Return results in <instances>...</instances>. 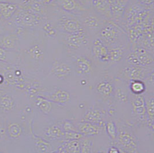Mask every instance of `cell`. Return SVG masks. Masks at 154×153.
Instances as JSON below:
<instances>
[{
	"label": "cell",
	"mask_w": 154,
	"mask_h": 153,
	"mask_svg": "<svg viewBox=\"0 0 154 153\" xmlns=\"http://www.w3.org/2000/svg\"><path fill=\"white\" fill-rule=\"evenodd\" d=\"M99 38L107 46L111 47L120 44L126 36L125 33L119 26L112 20H107L99 32Z\"/></svg>",
	"instance_id": "obj_1"
},
{
	"label": "cell",
	"mask_w": 154,
	"mask_h": 153,
	"mask_svg": "<svg viewBox=\"0 0 154 153\" xmlns=\"http://www.w3.org/2000/svg\"><path fill=\"white\" fill-rule=\"evenodd\" d=\"M79 19L88 35L99 34L107 21L91 8H88Z\"/></svg>",
	"instance_id": "obj_2"
},
{
	"label": "cell",
	"mask_w": 154,
	"mask_h": 153,
	"mask_svg": "<svg viewBox=\"0 0 154 153\" xmlns=\"http://www.w3.org/2000/svg\"><path fill=\"white\" fill-rule=\"evenodd\" d=\"M56 29L62 34H76L86 31L79 19L71 14H62L57 22Z\"/></svg>",
	"instance_id": "obj_3"
},
{
	"label": "cell",
	"mask_w": 154,
	"mask_h": 153,
	"mask_svg": "<svg viewBox=\"0 0 154 153\" xmlns=\"http://www.w3.org/2000/svg\"><path fill=\"white\" fill-rule=\"evenodd\" d=\"M88 36L86 31L72 34H62V43L68 51H76L88 44Z\"/></svg>",
	"instance_id": "obj_4"
},
{
	"label": "cell",
	"mask_w": 154,
	"mask_h": 153,
	"mask_svg": "<svg viewBox=\"0 0 154 153\" xmlns=\"http://www.w3.org/2000/svg\"><path fill=\"white\" fill-rule=\"evenodd\" d=\"M54 3L66 14L78 18L89 8L83 0H56Z\"/></svg>",
	"instance_id": "obj_5"
},
{
	"label": "cell",
	"mask_w": 154,
	"mask_h": 153,
	"mask_svg": "<svg viewBox=\"0 0 154 153\" xmlns=\"http://www.w3.org/2000/svg\"><path fill=\"white\" fill-rule=\"evenodd\" d=\"M72 59L77 74L80 76L90 74L93 69V63L91 59L83 54L73 56Z\"/></svg>",
	"instance_id": "obj_6"
},
{
	"label": "cell",
	"mask_w": 154,
	"mask_h": 153,
	"mask_svg": "<svg viewBox=\"0 0 154 153\" xmlns=\"http://www.w3.org/2000/svg\"><path fill=\"white\" fill-rule=\"evenodd\" d=\"M91 54L94 58L102 62H109V49L99 37L93 40L91 46Z\"/></svg>",
	"instance_id": "obj_7"
},
{
	"label": "cell",
	"mask_w": 154,
	"mask_h": 153,
	"mask_svg": "<svg viewBox=\"0 0 154 153\" xmlns=\"http://www.w3.org/2000/svg\"><path fill=\"white\" fill-rule=\"evenodd\" d=\"M117 138L119 145L130 153H138L137 142L131 133L122 131L117 134Z\"/></svg>",
	"instance_id": "obj_8"
},
{
	"label": "cell",
	"mask_w": 154,
	"mask_h": 153,
	"mask_svg": "<svg viewBox=\"0 0 154 153\" xmlns=\"http://www.w3.org/2000/svg\"><path fill=\"white\" fill-rule=\"evenodd\" d=\"M72 69L70 65L59 59L55 60L51 66L50 73L59 80H65L70 76Z\"/></svg>",
	"instance_id": "obj_9"
},
{
	"label": "cell",
	"mask_w": 154,
	"mask_h": 153,
	"mask_svg": "<svg viewBox=\"0 0 154 153\" xmlns=\"http://www.w3.org/2000/svg\"><path fill=\"white\" fill-rule=\"evenodd\" d=\"M147 69L145 67L131 65L126 66L122 71V74L127 80L132 81H143L147 76Z\"/></svg>",
	"instance_id": "obj_10"
},
{
	"label": "cell",
	"mask_w": 154,
	"mask_h": 153,
	"mask_svg": "<svg viewBox=\"0 0 154 153\" xmlns=\"http://www.w3.org/2000/svg\"><path fill=\"white\" fill-rule=\"evenodd\" d=\"M129 0H108L112 15V20L116 22L120 20L126 9Z\"/></svg>",
	"instance_id": "obj_11"
},
{
	"label": "cell",
	"mask_w": 154,
	"mask_h": 153,
	"mask_svg": "<svg viewBox=\"0 0 154 153\" xmlns=\"http://www.w3.org/2000/svg\"><path fill=\"white\" fill-rule=\"evenodd\" d=\"M90 7L106 20H112L110 8L108 0H90Z\"/></svg>",
	"instance_id": "obj_12"
},
{
	"label": "cell",
	"mask_w": 154,
	"mask_h": 153,
	"mask_svg": "<svg viewBox=\"0 0 154 153\" xmlns=\"http://www.w3.org/2000/svg\"><path fill=\"white\" fill-rule=\"evenodd\" d=\"M126 45L120 44L108 47L109 62L111 63H119L126 56Z\"/></svg>",
	"instance_id": "obj_13"
},
{
	"label": "cell",
	"mask_w": 154,
	"mask_h": 153,
	"mask_svg": "<svg viewBox=\"0 0 154 153\" xmlns=\"http://www.w3.org/2000/svg\"><path fill=\"white\" fill-rule=\"evenodd\" d=\"M78 131L83 136H94L100 133V126L91 123L82 121L77 124Z\"/></svg>",
	"instance_id": "obj_14"
},
{
	"label": "cell",
	"mask_w": 154,
	"mask_h": 153,
	"mask_svg": "<svg viewBox=\"0 0 154 153\" xmlns=\"http://www.w3.org/2000/svg\"><path fill=\"white\" fill-rule=\"evenodd\" d=\"M83 121L100 127L103 123V115L102 112L99 110L90 109L85 112Z\"/></svg>",
	"instance_id": "obj_15"
},
{
	"label": "cell",
	"mask_w": 154,
	"mask_h": 153,
	"mask_svg": "<svg viewBox=\"0 0 154 153\" xmlns=\"http://www.w3.org/2000/svg\"><path fill=\"white\" fill-rule=\"evenodd\" d=\"M133 113L139 116H144L146 114L145 98L141 94H135L132 101Z\"/></svg>",
	"instance_id": "obj_16"
},
{
	"label": "cell",
	"mask_w": 154,
	"mask_h": 153,
	"mask_svg": "<svg viewBox=\"0 0 154 153\" xmlns=\"http://www.w3.org/2000/svg\"><path fill=\"white\" fill-rule=\"evenodd\" d=\"M70 99V93L64 89H58L53 93H51L49 100L51 102H54L60 104L67 103Z\"/></svg>",
	"instance_id": "obj_17"
},
{
	"label": "cell",
	"mask_w": 154,
	"mask_h": 153,
	"mask_svg": "<svg viewBox=\"0 0 154 153\" xmlns=\"http://www.w3.org/2000/svg\"><path fill=\"white\" fill-rule=\"evenodd\" d=\"M133 52L137 56L140 66L146 67L153 64V57L148 52L147 50L142 48H137Z\"/></svg>",
	"instance_id": "obj_18"
},
{
	"label": "cell",
	"mask_w": 154,
	"mask_h": 153,
	"mask_svg": "<svg viewBox=\"0 0 154 153\" xmlns=\"http://www.w3.org/2000/svg\"><path fill=\"white\" fill-rule=\"evenodd\" d=\"M114 86L113 84L107 80H102L96 85V91L99 94L103 96H110L114 93Z\"/></svg>",
	"instance_id": "obj_19"
},
{
	"label": "cell",
	"mask_w": 154,
	"mask_h": 153,
	"mask_svg": "<svg viewBox=\"0 0 154 153\" xmlns=\"http://www.w3.org/2000/svg\"><path fill=\"white\" fill-rule=\"evenodd\" d=\"M145 106L147 116V123L152 131L154 130V98L145 100Z\"/></svg>",
	"instance_id": "obj_20"
},
{
	"label": "cell",
	"mask_w": 154,
	"mask_h": 153,
	"mask_svg": "<svg viewBox=\"0 0 154 153\" xmlns=\"http://www.w3.org/2000/svg\"><path fill=\"white\" fill-rule=\"evenodd\" d=\"M45 135L48 139L56 140L63 138L64 132L58 125L54 124L50 126L45 130Z\"/></svg>",
	"instance_id": "obj_21"
},
{
	"label": "cell",
	"mask_w": 154,
	"mask_h": 153,
	"mask_svg": "<svg viewBox=\"0 0 154 153\" xmlns=\"http://www.w3.org/2000/svg\"><path fill=\"white\" fill-rule=\"evenodd\" d=\"M62 146L66 148L69 153H80V140H65Z\"/></svg>",
	"instance_id": "obj_22"
},
{
	"label": "cell",
	"mask_w": 154,
	"mask_h": 153,
	"mask_svg": "<svg viewBox=\"0 0 154 153\" xmlns=\"http://www.w3.org/2000/svg\"><path fill=\"white\" fill-rule=\"evenodd\" d=\"M16 5L14 4L0 3V17L4 18L11 17L16 10Z\"/></svg>",
	"instance_id": "obj_23"
},
{
	"label": "cell",
	"mask_w": 154,
	"mask_h": 153,
	"mask_svg": "<svg viewBox=\"0 0 154 153\" xmlns=\"http://www.w3.org/2000/svg\"><path fill=\"white\" fill-rule=\"evenodd\" d=\"M130 89L134 94H141L146 90V85L143 81H132L130 84Z\"/></svg>",
	"instance_id": "obj_24"
},
{
	"label": "cell",
	"mask_w": 154,
	"mask_h": 153,
	"mask_svg": "<svg viewBox=\"0 0 154 153\" xmlns=\"http://www.w3.org/2000/svg\"><path fill=\"white\" fill-rule=\"evenodd\" d=\"M37 104L44 113L49 114L52 110L51 102L47 98H39L37 100Z\"/></svg>",
	"instance_id": "obj_25"
},
{
	"label": "cell",
	"mask_w": 154,
	"mask_h": 153,
	"mask_svg": "<svg viewBox=\"0 0 154 153\" xmlns=\"http://www.w3.org/2000/svg\"><path fill=\"white\" fill-rule=\"evenodd\" d=\"M114 96L117 101L121 103H126L128 102L129 98L128 94L121 88H118L114 91Z\"/></svg>",
	"instance_id": "obj_26"
},
{
	"label": "cell",
	"mask_w": 154,
	"mask_h": 153,
	"mask_svg": "<svg viewBox=\"0 0 154 153\" xmlns=\"http://www.w3.org/2000/svg\"><path fill=\"white\" fill-rule=\"evenodd\" d=\"M106 130L108 135L112 139H117V130L115 123L112 121L107 122L106 124Z\"/></svg>",
	"instance_id": "obj_27"
},
{
	"label": "cell",
	"mask_w": 154,
	"mask_h": 153,
	"mask_svg": "<svg viewBox=\"0 0 154 153\" xmlns=\"http://www.w3.org/2000/svg\"><path fill=\"white\" fill-rule=\"evenodd\" d=\"M80 153H92V142L85 139L80 141Z\"/></svg>",
	"instance_id": "obj_28"
},
{
	"label": "cell",
	"mask_w": 154,
	"mask_h": 153,
	"mask_svg": "<svg viewBox=\"0 0 154 153\" xmlns=\"http://www.w3.org/2000/svg\"><path fill=\"white\" fill-rule=\"evenodd\" d=\"M43 30L45 34L49 37L53 38L57 35L56 28L54 27L51 23L49 21H47L44 24Z\"/></svg>",
	"instance_id": "obj_29"
},
{
	"label": "cell",
	"mask_w": 154,
	"mask_h": 153,
	"mask_svg": "<svg viewBox=\"0 0 154 153\" xmlns=\"http://www.w3.org/2000/svg\"><path fill=\"white\" fill-rule=\"evenodd\" d=\"M83 135L79 132H64L63 138L65 140H80Z\"/></svg>",
	"instance_id": "obj_30"
},
{
	"label": "cell",
	"mask_w": 154,
	"mask_h": 153,
	"mask_svg": "<svg viewBox=\"0 0 154 153\" xmlns=\"http://www.w3.org/2000/svg\"><path fill=\"white\" fill-rule=\"evenodd\" d=\"M62 130L63 132H79L77 127H76L70 121H65L63 122Z\"/></svg>",
	"instance_id": "obj_31"
},
{
	"label": "cell",
	"mask_w": 154,
	"mask_h": 153,
	"mask_svg": "<svg viewBox=\"0 0 154 153\" xmlns=\"http://www.w3.org/2000/svg\"><path fill=\"white\" fill-rule=\"evenodd\" d=\"M107 153H119V150L117 147L112 146L109 148L108 152Z\"/></svg>",
	"instance_id": "obj_32"
},
{
	"label": "cell",
	"mask_w": 154,
	"mask_h": 153,
	"mask_svg": "<svg viewBox=\"0 0 154 153\" xmlns=\"http://www.w3.org/2000/svg\"><path fill=\"white\" fill-rule=\"evenodd\" d=\"M6 56L5 51L4 49L0 48V60H5Z\"/></svg>",
	"instance_id": "obj_33"
},
{
	"label": "cell",
	"mask_w": 154,
	"mask_h": 153,
	"mask_svg": "<svg viewBox=\"0 0 154 153\" xmlns=\"http://www.w3.org/2000/svg\"><path fill=\"white\" fill-rule=\"evenodd\" d=\"M39 2L43 3V4H51L52 3H54L56 0H36Z\"/></svg>",
	"instance_id": "obj_34"
},
{
	"label": "cell",
	"mask_w": 154,
	"mask_h": 153,
	"mask_svg": "<svg viewBox=\"0 0 154 153\" xmlns=\"http://www.w3.org/2000/svg\"><path fill=\"white\" fill-rule=\"evenodd\" d=\"M141 3L146 5H151L154 3V0H139Z\"/></svg>",
	"instance_id": "obj_35"
},
{
	"label": "cell",
	"mask_w": 154,
	"mask_h": 153,
	"mask_svg": "<svg viewBox=\"0 0 154 153\" xmlns=\"http://www.w3.org/2000/svg\"><path fill=\"white\" fill-rule=\"evenodd\" d=\"M56 153H69V152L66 150L64 147L61 145L58 147V150H57Z\"/></svg>",
	"instance_id": "obj_36"
},
{
	"label": "cell",
	"mask_w": 154,
	"mask_h": 153,
	"mask_svg": "<svg viewBox=\"0 0 154 153\" xmlns=\"http://www.w3.org/2000/svg\"><path fill=\"white\" fill-rule=\"evenodd\" d=\"M92 153H107L106 152L105 150H97L95 152Z\"/></svg>",
	"instance_id": "obj_37"
},
{
	"label": "cell",
	"mask_w": 154,
	"mask_h": 153,
	"mask_svg": "<svg viewBox=\"0 0 154 153\" xmlns=\"http://www.w3.org/2000/svg\"><path fill=\"white\" fill-rule=\"evenodd\" d=\"M83 1L85 3V4L87 5V4H90V0H83Z\"/></svg>",
	"instance_id": "obj_38"
},
{
	"label": "cell",
	"mask_w": 154,
	"mask_h": 153,
	"mask_svg": "<svg viewBox=\"0 0 154 153\" xmlns=\"http://www.w3.org/2000/svg\"><path fill=\"white\" fill-rule=\"evenodd\" d=\"M119 153H129L124 150H119Z\"/></svg>",
	"instance_id": "obj_39"
}]
</instances>
